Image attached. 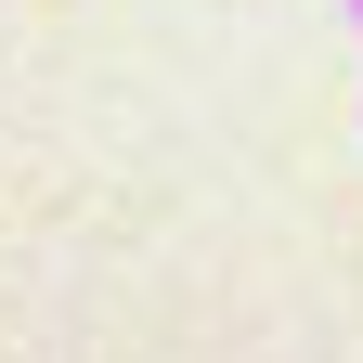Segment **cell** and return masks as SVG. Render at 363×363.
Listing matches in <instances>:
<instances>
[{
	"mask_svg": "<svg viewBox=\"0 0 363 363\" xmlns=\"http://www.w3.org/2000/svg\"><path fill=\"white\" fill-rule=\"evenodd\" d=\"M337 13H350V26H363V0H337Z\"/></svg>",
	"mask_w": 363,
	"mask_h": 363,
	"instance_id": "obj_1",
	"label": "cell"
}]
</instances>
